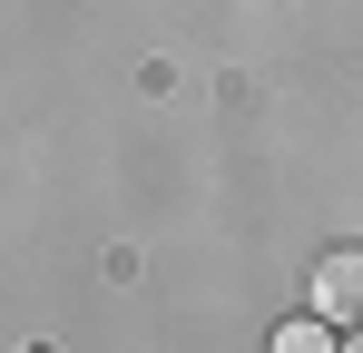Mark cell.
Here are the masks:
<instances>
[{
	"label": "cell",
	"mask_w": 363,
	"mask_h": 353,
	"mask_svg": "<svg viewBox=\"0 0 363 353\" xmlns=\"http://www.w3.org/2000/svg\"><path fill=\"white\" fill-rule=\"evenodd\" d=\"M265 353H334V334H324V324H285Z\"/></svg>",
	"instance_id": "obj_2"
},
{
	"label": "cell",
	"mask_w": 363,
	"mask_h": 353,
	"mask_svg": "<svg viewBox=\"0 0 363 353\" xmlns=\"http://www.w3.org/2000/svg\"><path fill=\"white\" fill-rule=\"evenodd\" d=\"M334 353H363V324H354V334H344V344H334Z\"/></svg>",
	"instance_id": "obj_3"
},
{
	"label": "cell",
	"mask_w": 363,
	"mask_h": 353,
	"mask_svg": "<svg viewBox=\"0 0 363 353\" xmlns=\"http://www.w3.org/2000/svg\"><path fill=\"white\" fill-rule=\"evenodd\" d=\"M314 324H363V245H334L324 265H314Z\"/></svg>",
	"instance_id": "obj_1"
}]
</instances>
